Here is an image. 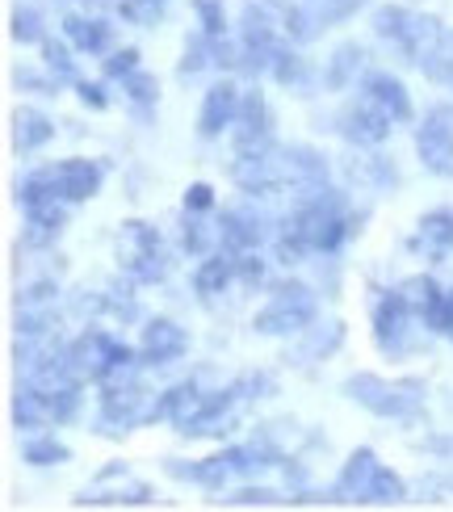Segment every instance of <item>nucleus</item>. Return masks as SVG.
<instances>
[{
	"instance_id": "obj_23",
	"label": "nucleus",
	"mask_w": 453,
	"mask_h": 512,
	"mask_svg": "<svg viewBox=\"0 0 453 512\" xmlns=\"http://www.w3.org/2000/svg\"><path fill=\"white\" fill-rule=\"evenodd\" d=\"M202 399H206V391L198 387L193 378H185V382H172V387L156 399V420H164V424H172V429H185V424L198 416V408H202Z\"/></svg>"
},
{
	"instance_id": "obj_12",
	"label": "nucleus",
	"mask_w": 453,
	"mask_h": 512,
	"mask_svg": "<svg viewBox=\"0 0 453 512\" xmlns=\"http://www.w3.org/2000/svg\"><path fill=\"white\" fill-rule=\"evenodd\" d=\"M273 105L265 97L261 84H252V89H244V101H240V114H235V126H231V143L235 152H261V147H273Z\"/></svg>"
},
{
	"instance_id": "obj_2",
	"label": "nucleus",
	"mask_w": 453,
	"mask_h": 512,
	"mask_svg": "<svg viewBox=\"0 0 453 512\" xmlns=\"http://www.w3.org/2000/svg\"><path fill=\"white\" fill-rule=\"evenodd\" d=\"M340 391L378 420L416 424L420 412H424V382L420 378H382V374H370V370H357V374L344 378Z\"/></svg>"
},
{
	"instance_id": "obj_17",
	"label": "nucleus",
	"mask_w": 453,
	"mask_h": 512,
	"mask_svg": "<svg viewBox=\"0 0 453 512\" xmlns=\"http://www.w3.org/2000/svg\"><path fill=\"white\" fill-rule=\"evenodd\" d=\"M240 403L244 399H240V391H235V382H231V387H219V391H206L198 416L185 424L181 437H219V433H231Z\"/></svg>"
},
{
	"instance_id": "obj_28",
	"label": "nucleus",
	"mask_w": 453,
	"mask_h": 512,
	"mask_svg": "<svg viewBox=\"0 0 453 512\" xmlns=\"http://www.w3.org/2000/svg\"><path fill=\"white\" fill-rule=\"evenodd\" d=\"M51 139H55V122L42 110H34V105H21V110H13V147L21 156L42 152Z\"/></svg>"
},
{
	"instance_id": "obj_37",
	"label": "nucleus",
	"mask_w": 453,
	"mask_h": 512,
	"mask_svg": "<svg viewBox=\"0 0 453 512\" xmlns=\"http://www.w3.org/2000/svg\"><path fill=\"white\" fill-rule=\"evenodd\" d=\"M164 13H168V0H118V17L131 21V26H139V30L160 26Z\"/></svg>"
},
{
	"instance_id": "obj_30",
	"label": "nucleus",
	"mask_w": 453,
	"mask_h": 512,
	"mask_svg": "<svg viewBox=\"0 0 453 512\" xmlns=\"http://www.w3.org/2000/svg\"><path fill=\"white\" fill-rule=\"evenodd\" d=\"M235 286V252L227 248H214L210 256H202L198 269H193V290L202 298H214Z\"/></svg>"
},
{
	"instance_id": "obj_45",
	"label": "nucleus",
	"mask_w": 453,
	"mask_h": 512,
	"mask_svg": "<svg viewBox=\"0 0 453 512\" xmlns=\"http://www.w3.org/2000/svg\"><path fill=\"white\" fill-rule=\"evenodd\" d=\"M101 72L105 80H126V76H135L139 72V47H122V51H110L101 63Z\"/></svg>"
},
{
	"instance_id": "obj_21",
	"label": "nucleus",
	"mask_w": 453,
	"mask_h": 512,
	"mask_svg": "<svg viewBox=\"0 0 453 512\" xmlns=\"http://www.w3.org/2000/svg\"><path fill=\"white\" fill-rule=\"evenodd\" d=\"M361 93H370L386 114H391L399 126L412 122L416 110H412V93H407V84L395 76V72H382V68H370V76L361 80Z\"/></svg>"
},
{
	"instance_id": "obj_15",
	"label": "nucleus",
	"mask_w": 453,
	"mask_h": 512,
	"mask_svg": "<svg viewBox=\"0 0 453 512\" xmlns=\"http://www.w3.org/2000/svg\"><path fill=\"white\" fill-rule=\"evenodd\" d=\"M240 101H244V89L235 84L231 76L214 80L210 89L202 93V110H198V135L202 139H219L223 131L235 126V114H240Z\"/></svg>"
},
{
	"instance_id": "obj_31",
	"label": "nucleus",
	"mask_w": 453,
	"mask_h": 512,
	"mask_svg": "<svg viewBox=\"0 0 453 512\" xmlns=\"http://www.w3.org/2000/svg\"><path fill=\"white\" fill-rule=\"evenodd\" d=\"M214 248H219V223H206L202 215L185 210V219H181V252L193 256V261H202V256H210Z\"/></svg>"
},
{
	"instance_id": "obj_32",
	"label": "nucleus",
	"mask_w": 453,
	"mask_h": 512,
	"mask_svg": "<svg viewBox=\"0 0 453 512\" xmlns=\"http://www.w3.org/2000/svg\"><path fill=\"white\" fill-rule=\"evenodd\" d=\"M219 63V38H210V34H193L185 42V51H181V63H177V76L181 80H193V76H202L206 68H214Z\"/></svg>"
},
{
	"instance_id": "obj_42",
	"label": "nucleus",
	"mask_w": 453,
	"mask_h": 512,
	"mask_svg": "<svg viewBox=\"0 0 453 512\" xmlns=\"http://www.w3.org/2000/svg\"><path fill=\"white\" fill-rule=\"evenodd\" d=\"M51 395V416L55 424H72L84 408V382H68V387H59V391H47Z\"/></svg>"
},
{
	"instance_id": "obj_47",
	"label": "nucleus",
	"mask_w": 453,
	"mask_h": 512,
	"mask_svg": "<svg viewBox=\"0 0 453 512\" xmlns=\"http://www.w3.org/2000/svg\"><path fill=\"white\" fill-rule=\"evenodd\" d=\"M235 391H240V399L248 403V399H265V395H273V391H277V382H273V374H265V370H248V374L235 378Z\"/></svg>"
},
{
	"instance_id": "obj_4",
	"label": "nucleus",
	"mask_w": 453,
	"mask_h": 512,
	"mask_svg": "<svg viewBox=\"0 0 453 512\" xmlns=\"http://www.w3.org/2000/svg\"><path fill=\"white\" fill-rule=\"evenodd\" d=\"M315 319H319L315 290L307 282H298V277H290V282H277L269 303L252 315V332L256 336H298V332H307Z\"/></svg>"
},
{
	"instance_id": "obj_20",
	"label": "nucleus",
	"mask_w": 453,
	"mask_h": 512,
	"mask_svg": "<svg viewBox=\"0 0 453 512\" xmlns=\"http://www.w3.org/2000/svg\"><path fill=\"white\" fill-rule=\"evenodd\" d=\"M412 248L420 256H428V261H449L453 256V210L449 206H437V210H428V215H420Z\"/></svg>"
},
{
	"instance_id": "obj_8",
	"label": "nucleus",
	"mask_w": 453,
	"mask_h": 512,
	"mask_svg": "<svg viewBox=\"0 0 453 512\" xmlns=\"http://www.w3.org/2000/svg\"><path fill=\"white\" fill-rule=\"evenodd\" d=\"M416 160L428 177L453 181V105L424 110L416 126Z\"/></svg>"
},
{
	"instance_id": "obj_34",
	"label": "nucleus",
	"mask_w": 453,
	"mask_h": 512,
	"mask_svg": "<svg viewBox=\"0 0 453 512\" xmlns=\"http://www.w3.org/2000/svg\"><path fill=\"white\" fill-rule=\"evenodd\" d=\"M42 47V68H47L59 84H76L80 80V72H76V59H72V42L68 38H42L38 42Z\"/></svg>"
},
{
	"instance_id": "obj_22",
	"label": "nucleus",
	"mask_w": 453,
	"mask_h": 512,
	"mask_svg": "<svg viewBox=\"0 0 453 512\" xmlns=\"http://www.w3.org/2000/svg\"><path fill=\"white\" fill-rule=\"evenodd\" d=\"M298 336L302 340L286 353V361H290V366H311V361L332 357L344 345V324H340V319H328V324H319V319H315V324L307 332H298Z\"/></svg>"
},
{
	"instance_id": "obj_44",
	"label": "nucleus",
	"mask_w": 453,
	"mask_h": 512,
	"mask_svg": "<svg viewBox=\"0 0 453 512\" xmlns=\"http://www.w3.org/2000/svg\"><path fill=\"white\" fill-rule=\"evenodd\" d=\"M193 13H198L202 34L227 38V5H223V0H193Z\"/></svg>"
},
{
	"instance_id": "obj_3",
	"label": "nucleus",
	"mask_w": 453,
	"mask_h": 512,
	"mask_svg": "<svg viewBox=\"0 0 453 512\" xmlns=\"http://www.w3.org/2000/svg\"><path fill=\"white\" fill-rule=\"evenodd\" d=\"M68 361L80 382H122V378H139V345L131 349L126 340H118L105 328H84L76 340H68Z\"/></svg>"
},
{
	"instance_id": "obj_16",
	"label": "nucleus",
	"mask_w": 453,
	"mask_h": 512,
	"mask_svg": "<svg viewBox=\"0 0 453 512\" xmlns=\"http://www.w3.org/2000/svg\"><path fill=\"white\" fill-rule=\"evenodd\" d=\"M365 76H370V51H365L357 38H349V42H340L328 59H323L319 84L328 93H344V89H361Z\"/></svg>"
},
{
	"instance_id": "obj_36",
	"label": "nucleus",
	"mask_w": 453,
	"mask_h": 512,
	"mask_svg": "<svg viewBox=\"0 0 453 512\" xmlns=\"http://www.w3.org/2000/svg\"><path fill=\"white\" fill-rule=\"evenodd\" d=\"M407 496V479L399 471H391V466H378L374 479H370V492H365V504H403Z\"/></svg>"
},
{
	"instance_id": "obj_43",
	"label": "nucleus",
	"mask_w": 453,
	"mask_h": 512,
	"mask_svg": "<svg viewBox=\"0 0 453 512\" xmlns=\"http://www.w3.org/2000/svg\"><path fill=\"white\" fill-rule=\"evenodd\" d=\"M307 5L315 9V17H319V26L328 30V26H340V21H349V17H357L370 0H307Z\"/></svg>"
},
{
	"instance_id": "obj_1",
	"label": "nucleus",
	"mask_w": 453,
	"mask_h": 512,
	"mask_svg": "<svg viewBox=\"0 0 453 512\" xmlns=\"http://www.w3.org/2000/svg\"><path fill=\"white\" fill-rule=\"evenodd\" d=\"M374 34L382 42L416 63L433 84H453V30L433 13H416L407 5H382L374 9Z\"/></svg>"
},
{
	"instance_id": "obj_49",
	"label": "nucleus",
	"mask_w": 453,
	"mask_h": 512,
	"mask_svg": "<svg viewBox=\"0 0 453 512\" xmlns=\"http://www.w3.org/2000/svg\"><path fill=\"white\" fill-rule=\"evenodd\" d=\"M76 97L84 110H110V93H105L101 80H76Z\"/></svg>"
},
{
	"instance_id": "obj_24",
	"label": "nucleus",
	"mask_w": 453,
	"mask_h": 512,
	"mask_svg": "<svg viewBox=\"0 0 453 512\" xmlns=\"http://www.w3.org/2000/svg\"><path fill=\"white\" fill-rule=\"evenodd\" d=\"M63 227H68V202L63 198H42V202L26 206V244L47 248L59 240Z\"/></svg>"
},
{
	"instance_id": "obj_5",
	"label": "nucleus",
	"mask_w": 453,
	"mask_h": 512,
	"mask_svg": "<svg viewBox=\"0 0 453 512\" xmlns=\"http://www.w3.org/2000/svg\"><path fill=\"white\" fill-rule=\"evenodd\" d=\"M118 269L135 286H156L168 277L172 261H168L164 236L147 219H126L118 227Z\"/></svg>"
},
{
	"instance_id": "obj_52",
	"label": "nucleus",
	"mask_w": 453,
	"mask_h": 512,
	"mask_svg": "<svg viewBox=\"0 0 453 512\" xmlns=\"http://www.w3.org/2000/svg\"><path fill=\"white\" fill-rule=\"evenodd\" d=\"M437 336L453 340V290H445V303H441V315H437Z\"/></svg>"
},
{
	"instance_id": "obj_27",
	"label": "nucleus",
	"mask_w": 453,
	"mask_h": 512,
	"mask_svg": "<svg viewBox=\"0 0 453 512\" xmlns=\"http://www.w3.org/2000/svg\"><path fill=\"white\" fill-rule=\"evenodd\" d=\"M399 294L407 298V307L416 311L420 324L433 332L437 328V315H441V303H445V286L437 282L433 273H416V277H407V282L399 286Z\"/></svg>"
},
{
	"instance_id": "obj_38",
	"label": "nucleus",
	"mask_w": 453,
	"mask_h": 512,
	"mask_svg": "<svg viewBox=\"0 0 453 512\" xmlns=\"http://www.w3.org/2000/svg\"><path fill=\"white\" fill-rule=\"evenodd\" d=\"M235 286H244V290L269 286V261L261 252H235Z\"/></svg>"
},
{
	"instance_id": "obj_26",
	"label": "nucleus",
	"mask_w": 453,
	"mask_h": 512,
	"mask_svg": "<svg viewBox=\"0 0 453 512\" xmlns=\"http://www.w3.org/2000/svg\"><path fill=\"white\" fill-rule=\"evenodd\" d=\"M63 38H68L80 55H110L114 26H110V21H105V17L68 13V17H63Z\"/></svg>"
},
{
	"instance_id": "obj_13",
	"label": "nucleus",
	"mask_w": 453,
	"mask_h": 512,
	"mask_svg": "<svg viewBox=\"0 0 453 512\" xmlns=\"http://www.w3.org/2000/svg\"><path fill=\"white\" fill-rule=\"evenodd\" d=\"M265 240H269V219L252 202L227 206L219 215V248H227V252H261Z\"/></svg>"
},
{
	"instance_id": "obj_51",
	"label": "nucleus",
	"mask_w": 453,
	"mask_h": 512,
	"mask_svg": "<svg viewBox=\"0 0 453 512\" xmlns=\"http://www.w3.org/2000/svg\"><path fill=\"white\" fill-rule=\"evenodd\" d=\"M17 84H26V89H34V93H42V97H55L59 93V80L47 72V76H38V72H30V68H21L17 76H13Z\"/></svg>"
},
{
	"instance_id": "obj_29",
	"label": "nucleus",
	"mask_w": 453,
	"mask_h": 512,
	"mask_svg": "<svg viewBox=\"0 0 453 512\" xmlns=\"http://www.w3.org/2000/svg\"><path fill=\"white\" fill-rule=\"evenodd\" d=\"M269 80L282 84V89H290V93H298V97H311L315 93V72H311V63L294 51V42H286V47L273 55Z\"/></svg>"
},
{
	"instance_id": "obj_48",
	"label": "nucleus",
	"mask_w": 453,
	"mask_h": 512,
	"mask_svg": "<svg viewBox=\"0 0 453 512\" xmlns=\"http://www.w3.org/2000/svg\"><path fill=\"white\" fill-rule=\"evenodd\" d=\"M55 298H59V286L51 277H42V282H34L17 294V307H55Z\"/></svg>"
},
{
	"instance_id": "obj_53",
	"label": "nucleus",
	"mask_w": 453,
	"mask_h": 512,
	"mask_svg": "<svg viewBox=\"0 0 453 512\" xmlns=\"http://www.w3.org/2000/svg\"><path fill=\"white\" fill-rule=\"evenodd\" d=\"M424 450H428V454H437V458H449V462H453V437H433V441H424Z\"/></svg>"
},
{
	"instance_id": "obj_11",
	"label": "nucleus",
	"mask_w": 453,
	"mask_h": 512,
	"mask_svg": "<svg viewBox=\"0 0 453 512\" xmlns=\"http://www.w3.org/2000/svg\"><path fill=\"white\" fill-rule=\"evenodd\" d=\"M336 122H340V135L349 139V143L357 147V152H361V147H382L386 139H391L395 126H399V122H395L391 114H386L370 93H361V89H357V97L340 110V118H336Z\"/></svg>"
},
{
	"instance_id": "obj_18",
	"label": "nucleus",
	"mask_w": 453,
	"mask_h": 512,
	"mask_svg": "<svg viewBox=\"0 0 453 512\" xmlns=\"http://www.w3.org/2000/svg\"><path fill=\"white\" fill-rule=\"evenodd\" d=\"M378 466H382V462H378V454L370 450V445L353 450L349 458H344V466H340V475H336V483H332L328 500H336V504H365V492H370V479H374Z\"/></svg>"
},
{
	"instance_id": "obj_40",
	"label": "nucleus",
	"mask_w": 453,
	"mask_h": 512,
	"mask_svg": "<svg viewBox=\"0 0 453 512\" xmlns=\"http://www.w3.org/2000/svg\"><path fill=\"white\" fill-rule=\"evenodd\" d=\"M349 168H353V177H357L361 185H374V189H386V185H395V181H399L395 164L386 160V156H361V164L353 160Z\"/></svg>"
},
{
	"instance_id": "obj_33",
	"label": "nucleus",
	"mask_w": 453,
	"mask_h": 512,
	"mask_svg": "<svg viewBox=\"0 0 453 512\" xmlns=\"http://www.w3.org/2000/svg\"><path fill=\"white\" fill-rule=\"evenodd\" d=\"M21 462H30V466H63V462H72V445L51 437V433H30L26 441H21Z\"/></svg>"
},
{
	"instance_id": "obj_19",
	"label": "nucleus",
	"mask_w": 453,
	"mask_h": 512,
	"mask_svg": "<svg viewBox=\"0 0 453 512\" xmlns=\"http://www.w3.org/2000/svg\"><path fill=\"white\" fill-rule=\"evenodd\" d=\"M282 173H286V194H302V189L328 181V156L307 143H282Z\"/></svg>"
},
{
	"instance_id": "obj_7",
	"label": "nucleus",
	"mask_w": 453,
	"mask_h": 512,
	"mask_svg": "<svg viewBox=\"0 0 453 512\" xmlns=\"http://www.w3.org/2000/svg\"><path fill=\"white\" fill-rule=\"evenodd\" d=\"M416 311L407 307V298L399 290H386L374 311H370V328H374V345L382 357H407L412 353V336H416Z\"/></svg>"
},
{
	"instance_id": "obj_10",
	"label": "nucleus",
	"mask_w": 453,
	"mask_h": 512,
	"mask_svg": "<svg viewBox=\"0 0 453 512\" xmlns=\"http://www.w3.org/2000/svg\"><path fill=\"white\" fill-rule=\"evenodd\" d=\"M42 181L51 185V194L63 198L68 206H80L101 194L105 185V164L101 160H84V156H72V160H55L47 168H38Z\"/></svg>"
},
{
	"instance_id": "obj_6",
	"label": "nucleus",
	"mask_w": 453,
	"mask_h": 512,
	"mask_svg": "<svg viewBox=\"0 0 453 512\" xmlns=\"http://www.w3.org/2000/svg\"><path fill=\"white\" fill-rule=\"evenodd\" d=\"M156 391H147L139 378H122V382H105L101 403H97V433L118 437L131 433L139 424H156Z\"/></svg>"
},
{
	"instance_id": "obj_14",
	"label": "nucleus",
	"mask_w": 453,
	"mask_h": 512,
	"mask_svg": "<svg viewBox=\"0 0 453 512\" xmlns=\"http://www.w3.org/2000/svg\"><path fill=\"white\" fill-rule=\"evenodd\" d=\"M189 353V332L177 324V319H147L143 332H139V361L143 366H172V361H181Z\"/></svg>"
},
{
	"instance_id": "obj_41",
	"label": "nucleus",
	"mask_w": 453,
	"mask_h": 512,
	"mask_svg": "<svg viewBox=\"0 0 453 512\" xmlns=\"http://www.w3.org/2000/svg\"><path fill=\"white\" fill-rule=\"evenodd\" d=\"M122 93H126V101H131L139 114H147L151 105H156V97H160V80L139 68L135 76H126V80H122Z\"/></svg>"
},
{
	"instance_id": "obj_35",
	"label": "nucleus",
	"mask_w": 453,
	"mask_h": 512,
	"mask_svg": "<svg viewBox=\"0 0 453 512\" xmlns=\"http://www.w3.org/2000/svg\"><path fill=\"white\" fill-rule=\"evenodd\" d=\"M9 38L21 42V47L47 38V17H42V9L38 5H17L13 17H9Z\"/></svg>"
},
{
	"instance_id": "obj_9",
	"label": "nucleus",
	"mask_w": 453,
	"mask_h": 512,
	"mask_svg": "<svg viewBox=\"0 0 453 512\" xmlns=\"http://www.w3.org/2000/svg\"><path fill=\"white\" fill-rule=\"evenodd\" d=\"M72 504L76 508H84V504L89 508H139V504H156V492H151V483L135 479L122 462H114V466H105L97 483L84 487Z\"/></svg>"
},
{
	"instance_id": "obj_50",
	"label": "nucleus",
	"mask_w": 453,
	"mask_h": 512,
	"mask_svg": "<svg viewBox=\"0 0 453 512\" xmlns=\"http://www.w3.org/2000/svg\"><path fill=\"white\" fill-rule=\"evenodd\" d=\"M181 206H185V210H193V215H206V210L214 206V185H206V181H193V185L185 189Z\"/></svg>"
},
{
	"instance_id": "obj_25",
	"label": "nucleus",
	"mask_w": 453,
	"mask_h": 512,
	"mask_svg": "<svg viewBox=\"0 0 453 512\" xmlns=\"http://www.w3.org/2000/svg\"><path fill=\"white\" fill-rule=\"evenodd\" d=\"M9 416H13V429H21V433L47 429V424H55V416H51V395L42 391V387H34V382H21V387L13 391Z\"/></svg>"
},
{
	"instance_id": "obj_46",
	"label": "nucleus",
	"mask_w": 453,
	"mask_h": 512,
	"mask_svg": "<svg viewBox=\"0 0 453 512\" xmlns=\"http://www.w3.org/2000/svg\"><path fill=\"white\" fill-rule=\"evenodd\" d=\"M227 504H235V508H269V504H290V496H277L273 487H240L235 496H227Z\"/></svg>"
},
{
	"instance_id": "obj_39",
	"label": "nucleus",
	"mask_w": 453,
	"mask_h": 512,
	"mask_svg": "<svg viewBox=\"0 0 453 512\" xmlns=\"http://www.w3.org/2000/svg\"><path fill=\"white\" fill-rule=\"evenodd\" d=\"M227 479H235V475H231V466H227L223 450H219V454H210V458H202V462H193V483H198L202 492H223Z\"/></svg>"
}]
</instances>
